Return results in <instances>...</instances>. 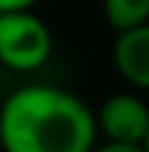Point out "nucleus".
Returning <instances> with one entry per match:
<instances>
[{
    "mask_svg": "<svg viewBox=\"0 0 149 152\" xmlns=\"http://www.w3.org/2000/svg\"><path fill=\"white\" fill-rule=\"evenodd\" d=\"M96 135L93 110L54 85L20 87L0 107L3 152H90Z\"/></svg>",
    "mask_w": 149,
    "mask_h": 152,
    "instance_id": "1",
    "label": "nucleus"
},
{
    "mask_svg": "<svg viewBox=\"0 0 149 152\" xmlns=\"http://www.w3.org/2000/svg\"><path fill=\"white\" fill-rule=\"evenodd\" d=\"M54 37L42 17L23 11L0 14V62L11 71H37L48 62Z\"/></svg>",
    "mask_w": 149,
    "mask_h": 152,
    "instance_id": "2",
    "label": "nucleus"
},
{
    "mask_svg": "<svg viewBox=\"0 0 149 152\" xmlns=\"http://www.w3.org/2000/svg\"><path fill=\"white\" fill-rule=\"evenodd\" d=\"M96 127L104 132L107 141L144 144L149 132V107L132 93H116L99 107Z\"/></svg>",
    "mask_w": 149,
    "mask_h": 152,
    "instance_id": "3",
    "label": "nucleus"
},
{
    "mask_svg": "<svg viewBox=\"0 0 149 152\" xmlns=\"http://www.w3.org/2000/svg\"><path fill=\"white\" fill-rule=\"evenodd\" d=\"M113 62L129 85L149 90V23L129 31H118L113 45Z\"/></svg>",
    "mask_w": 149,
    "mask_h": 152,
    "instance_id": "4",
    "label": "nucleus"
},
{
    "mask_svg": "<svg viewBox=\"0 0 149 152\" xmlns=\"http://www.w3.org/2000/svg\"><path fill=\"white\" fill-rule=\"evenodd\" d=\"M104 17L110 28L129 31L149 23V0H104Z\"/></svg>",
    "mask_w": 149,
    "mask_h": 152,
    "instance_id": "5",
    "label": "nucleus"
},
{
    "mask_svg": "<svg viewBox=\"0 0 149 152\" xmlns=\"http://www.w3.org/2000/svg\"><path fill=\"white\" fill-rule=\"evenodd\" d=\"M90 152H144L141 144H118V141H107L101 147H93Z\"/></svg>",
    "mask_w": 149,
    "mask_h": 152,
    "instance_id": "6",
    "label": "nucleus"
},
{
    "mask_svg": "<svg viewBox=\"0 0 149 152\" xmlns=\"http://www.w3.org/2000/svg\"><path fill=\"white\" fill-rule=\"evenodd\" d=\"M37 0H0V14L3 11H23V9H31Z\"/></svg>",
    "mask_w": 149,
    "mask_h": 152,
    "instance_id": "7",
    "label": "nucleus"
},
{
    "mask_svg": "<svg viewBox=\"0 0 149 152\" xmlns=\"http://www.w3.org/2000/svg\"><path fill=\"white\" fill-rule=\"evenodd\" d=\"M141 147H144V152H149V132H146V138H144V144H141Z\"/></svg>",
    "mask_w": 149,
    "mask_h": 152,
    "instance_id": "8",
    "label": "nucleus"
}]
</instances>
